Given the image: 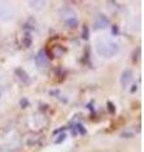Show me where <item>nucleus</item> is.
Wrapping results in <instances>:
<instances>
[{
  "instance_id": "nucleus-1",
  "label": "nucleus",
  "mask_w": 144,
  "mask_h": 152,
  "mask_svg": "<svg viewBox=\"0 0 144 152\" xmlns=\"http://www.w3.org/2000/svg\"><path fill=\"white\" fill-rule=\"evenodd\" d=\"M96 52L99 56L104 57V58H111L115 55H118L119 52V46L118 43L108 39H99L95 45Z\"/></svg>"
},
{
  "instance_id": "nucleus-2",
  "label": "nucleus",
  "mask_w": 144,
  "mask_h": 152,
  "mask_svg": "<svg viewBox=\"0 0 144 152\" xmlns=\"http://www.w3.org/2000/svg\"><path fill=\"white\" fill-rule=\"evenodd\" d=\"M60 15H61V19H63L66 22V24L70 28H73L77 26V18H76V13L73 9L71 8H63L62 10L60 12Z\"/></svg>"
},
{
  "instance_id": "nucleus-3",
  "label": "nucleus",
  "mask_w": 144,
  "mask_h": 152,
  "mask_svg": "<svg viewBox=\"0 0 144 152\" xmlns=\"http://www.w3.org/2000/svg\"><path fill=\"white\" fill-rule=\"evenodd\" d=\"M15 15L13 7L8 3H0V19L1 20H10Z\"/></svg>"
},
{
  "instance_id": "nucleus-4",
  "label": "nucleus",
  "mask_w": 144,
  "mask_h": 152,
  "mask_svg": "<svg viewBox=\"0 0 144 152\" xmlns=\"http://www.w3.org/2000/svg\"><path fill=\"white\" fill-rule=\"evenodd\" d=\"M34 61H36V65L39 69L47 67V66H48V56L46 53V50H39V51H38V53L36 55Z\"/></svg>"
},
{
  "instance_id": "nucleus-5",
  "label": "nucleus",
  "mask_w": 144,
  "mask_h": 152,
  "mask_svg": "<svg viewBox=\"0 0 144 152\" xmlns=\"http://www.w3.org/2000/svg\"><path fill=\"white\" fill-rule=\"evenodd\" d=\"M132 80H133V71L130 69L124 70L121 74V77H120V83H121L123 88H127L132 83Z\"/></svg>"
},
{
  "instance_id": "nucleus-6",
  "label": "nucleus",
  "mask_w": 144,
  "mask_h": 152,
  "mask_svg": "<svg viewBox=\"0 0 144 152\" xmlns=\"http://www.w3.org/2000/svg\"><path fill=\"white\" fill-rule=\"evenodd\" d=\"M109 18L108 17H105L103 15V14H100V15L96 18V22H95V28L96 29H101V28H105V27H108L109 26Z\"/></svg>"
},
{
  "instance_id": "nucleus-7",
  "label": "nucleus",
  "mask_w": 144,
  "mask_h": 152,
  "mask_svg": "<svg viewBox=\"0 0 144 152\" xmlns=\"http://www.w3.org/2000/svg\"><path fill=\"white\" fill-rule=\"evenodd\" d=\"M15 75L18 76V79L20 80L23 84H29V83H31V77H29V75L27 74V71H25V70H23V69H20V67H18V69L15 70Z\"/></svg>"
},
{
  "instance_id": "nucleus-8",
  "label": "nucleus",
  "mask_w": 144,
  "mask_h": 152,
  "mask_svg": "<svg viewBox=\"0 0 144 152\" xmlns=\"http://www.w3.org/2000/svg\"><path fill=\"white\" fill-rule=\"evenodd\" d=\"M32 41H33V38H32L31 32L29 31H25V32H24V34H23V37H22V43H23V46L27 47V48H28V47H31Z\"/></svg>"
},
{
  "instance_id": "nucleus-9",
  "label": "nucleus",
  "mask_w": 144,
  "mask_h": 152,
  "mask_svg": "<svg viewBox=\"0 0 144 152\" xmlns=\"http://www.w3.org/2000/svg\"><path fill=\"white\" fill-rule=\"evenodd\" d=\"M42 141H43V137L41 134H36V136H31L29 138H28L27 143H28V146H36V145H39Z\"/></svg>"
},
{
  "instance_id": "nucleus-10",
  "label": "nucleus",
  "mask_w": 144,
  "mask_h": 152,
  "mask_svg": "<svg viewBox=\"0 0 144 152\" xmlns=\"http://www.w3.org/2000/svg\"><path fill=\"white\" fill-rule=\"evenodd\" d=\"M46 4L47 1H43V0H39V1H29V5L32 8H34V9H42V8H44L46 7Z\"/></svg>"
},
{
  "instance_id": "nucleus-11",
  "label": "nucleus",
  "mask_w": 144,
  "mask_h": 152,
  "mask_svg": "<svg viewBox=\"0 0 144 152\" xmlns=\"http://www.w3.org/2000/svg\"><path fill=\"white\" fill-rule=\"evenodd\" d=\"M140 47H138V48L135 50V52H133V61L134 62H138L139 60H140Z\"/></svg>"
},
{
  "instance_id": "nucleus-12",
  "label": "nucleus",
  "mask_w": 144,
  "mask_h": 152,
  "mask_svg": "<svg viewBox=\"0 0 144 152\" xmlns=\"http://www.w3.org/2000/svg\"><path fill=\"white\" fill-rule=\"evenodd\" d=\"M73 128L76 129V132H79V133H80V134H85V133H86V129L84 128L82 124H76Z\"/></svg>"
},
{
  "instance_id": "nucleus-13",
  "label": "nucleus",
  "mask_w": 144,
  "mask_h": 152,
  "mask_svg": "<svg viewBox=\"0 0 144 152\" xmlns=\"http://www.w3.org/2000/svg\"><path fill=\"white\" fill-rule=\"evenodd\" d=\"M89 27L87 26H84L82 27V38L84 39H89Z\"/></svg>"
},
{
  "instance_id": "nucleus-14",
  "label": "nucleus",
  "mask_w": 144,
  "mask_h": 152,
  "mask_svg": "<svg viewBox=\"0 0 144 152\" xmlns=\"http://www.w3.org/2000/svg\"><path fill=\"white\" fill-rule=\"evenodd\" d=\"M106 105H108V110H109V113L110 114H114L115 113V105L111 103V102H108L106 103Z\"/></svg>"
},
{
  "instance_id": "nucleus-15",
  "label": "nucleus",
  "mask_w": 144,
  "mask_h": 152,
  "mask_svg": "<svg viewBox=\"0 0 144 152\" xmlns=\"http://www.w3.org/2000/svg\"><path fill=\"white\" fill-rule=\"evenodd\" d=\"M66 134H65V133H62V134H60L58 136V138H56L55 140V143H57V145H58V143H61V142H63L65 140H66Z\"/></svg>"
},
{
  "instance_id": "nucleus-16",
  "label": "nucleus",
  "mask_w": 144,
  "mask_h": 152,
  "mask_svg": "<svg viewBox=\"0 0 144 152\" xmlns=\"http://www.w3.org/2000/svg\"><path fill=\"white\" fill-rule=\"evenodd\" d=\"M111 32H113L114 36H118V34H119V28H118V26H113Z\"/></svg>"
},
{
  "instance_id": "nucleus-17",
  "label": "nucleus",
  "mask_w": 144,
  "mask_h": 152,
  "mask_svg": "<svg viewBox=\"0 0 144 152\" xmlns=\"http://www.w3.org/2000/svg\"><path fill=\"white\" fill-rule=\"evenodd\" d=\"M20 105H22V108H27V105H28V100H27V99H22V100H20Z\"/></svg>"
},
{
  "instance_id": "nucleus-18",
  "label": "nucleus",
  "mask_w": 144,
  "mask_h": 152,
  "mask_svg": "<svg viewBox=\"0 0 144 152\" xmlns=\"http://www.w3.org/2000/svg\"><path fill=\"white\" fill-rule=\"evenodd\" d=\"M135 90H137V85H135V84H134V85H133V88H132V90H130V91H132V93H134V91H135Z\"/></svg>"
},
{
  "instance_id": "nucleus-19",
  "label": "nucleus",
  "mask_w": 144,
  "mask_h": 152,
  "mask_svg": "<svg viewBox=\"0 0 144 152\" xmlns=\"http://www.w3.org/2000/svg\"><path fill=\"white\" fill-rule=\"evenodd\" d=\"M0 152H1V148H0Z\"/></svg>"
}]
</instances>
